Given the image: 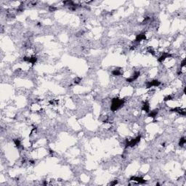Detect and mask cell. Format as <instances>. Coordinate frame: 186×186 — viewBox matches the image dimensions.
Masks as SVG:
<instances>
[{"instance_id":"obj_9","label":"cell","mask_w":186,"mask_h":186,"mask_svg":"<svg viewBox=\"0 0 186 186\" xmlns=\"http://www.w3.org/2000/svg\"><path fill=\"white\" fill-rule=\"evenodd\" d=\"M142 110L145 111L146 113H149L150 112V104H149L148 101L145 100V101L143 103V106H142Z\"/></svg>"},{"instance_id":"obj_7","label":"cell","mask_w":186,"mask_h":186,"mask_svg":"<svg viewBox=\"0 0 186 186\" xmlns=\"http://www.w3.org/2000/svg\"><path fill=\"white\" fill-rule=\"evenodd\" d=\"M23 60L27 62V63H30L33 65H34L36 63V62L37 61V58L35 56L33 57H24L23 58Z\"/></svg>"},{"instance_id":"obj_14","label":"cell","mask_w":186,"mask_h":186,"mask_svg":"<svg viewBox=\"0 0 186 186\" xmlns=\"http://www.w3.org/2000/svg\"><path fill=\"white\" fill-rule=\"evenodd\" d=\"M185 143H186V140H185V138L184 137H181V138L180 139L179 145H180V146H183V145L185 144Z\"/></svg>"},{"instance_id":"obj_2","label":"cell","mask_w":186,"mask_h":186,"mask_svg":"<svg viewBox=\"0 0 186 186\" xmlns=\"http://www.w3.org/2000/svg\"><path fill=\"white\" fill-rule=\"evenodd\" d=\"M141 140V135H138L134 139H132L131 140H126V144H125V148H127L128 147H134Z\"/></svg>"},{"instance_id":"obj_19","label":"cell","mask_w":186,"mask_h":186,"mask_svg":"<svg viewBox=\"0 0 186 186\" xmlns=\"http://www.w3.org/2000/svg\"><path fill=\"white\" fill-rule=\"evenodd\" d=\"M49 10H50V12H54L55 10H57V7H55L54 6H50V8H49Z\"/></svg>"},{"instance_id":"obj_16","label":"cell","mask_w":186,"mask_h":186,"mask_svg":"<svg viewBox=\"0 0 186 186\" xmlns=\"http://www.w3.org/2000/svg\"><path fill=\"white\" fill-rule=\"evenodd\" d=\"M148 52H150L151 54H152V55H155V52H154L153 49L152 47H151V46L148 48Z\"/></svg>"},{"instance_id":"obj_6","label":"cell","mask_w":186,"mask_h":186,"mask_svg":"<svg viewBox=\"0 0 186 186\" xmlns=\"http://www.w3.org/2000/svg\"><path fill=\"white\" fill-rule=\"evenodd\" d=\"M172 55L170 53H168V52H164L162 54V55L158 58V61L159 63H162L163 61H164L166 58H172Z\"/></svg>"},{"instance_id":"obj_5","label":"cell","mask_w":186,"mask_h":186,"mask_svg":"<svg viewBox=\"0 0 186 186\" xmlns=\"http://www.w3.org/2000/svg\"><path fill=\"white\" fill-rule=\"evenodd\" d=\"M140 76V71H135V72L133 74V75L132 76L130 77V78L127 79L126 81H127V82H132V81L137 80V79L139 78V76Z\"/></svg>"},{"instance_id":"obj_1","label":"cell","mask_w":186,"mask_h":186,"mask_svg":"<svg viewBox=\"0 0 186 186\" xmlns=\"http://www.w3.org/2000/svg\"><path fill=\"white\" fill-rule=\"evenodd\" d=\"M124 100L120 99L119 97H114L111 100V111L112 112H115L119 110L120 108L123 106L124 104Z\"/></svg>"},{"instance_id":"obj_4","label":"cell","mask_w":186,"mask_h":186,"mask_svg":"<svg viewBox=\"0 0 186 186\" xmlns=\"http://www.w3.org/2000/svg\"><path fill=\"white\" fill-rule=\"evenodd\" d=\"M161 84V82L156 79L152 80L151 81H148L146 83V88H151L153 87H159Z\"/></svg>"},{"instance_id":"obj_17","label":"cell","mask_w":186,"mask_h":186,"mask_svg":"<svg viewBox=\"0 0 186 186\" xmlns=\"http://www.w3.org/2000/svg\"><path fill=\"white\" fill-rule=\"evenodd\" d=\"M81 81V78H79V77H76V78L74 79V83L77 84H79Z\"/></svg>"},{"instance_id":"obj_10","label":"cell","mask_w":186,"mask_h":186,"mask_svg":"<svg viewBox=\"0 0 186 186\" xmlns=\"http://www.w3.org/2000/svg\"><path fill=\"white\" fill-rule=\"evenodd\" d=\"M171 111L172 112H176V113H178L180 115H182V116H185L186 113H185V111L182 109V108H179V107H177V108H172V109H171Z\"/></svg>"},{"instance_id":"obj_11","label":"cell","mask_w":186,"mask_h":186,"mask_svg":"<svg viewBox=\"0 0 186 186\" xmlns=\"http://www.w3.org/2000/svg\"><path fill=\"white\" fill-rule=\"evenodd\" d=\"M159 112L158 109H155L153 111H151V112L148 113V117H151V118H156V116H157Z\"/></svg>"},{"instance_id":"obj_3","label":"cell","mask_w":186,"mask_h":186,"mask_svg":"<svg viewBox=\"0 0 186 186\" xmlns=\"http://www.w3.org/2000/svg\"><path fill=\"white\" fill-rule=\"evenodd\" d=\"M129 181H135L139 184H145L146 183V180L143 179L141 177H136V176H132L129 179Z\"/></svg>"},{"instance_id":"obj_13","label":"cell","mask_w":186,"mask_h":186,"mask_svg":"<svg viewBox=\"0 0 186 186\" xmlns=\"http://www.w3.org/2000/svg\"><path fill=\"white\" fill-rule=\"evenodd\" d=\"M14 143H15V146H16L18 148H19L21 146V142H20V140L19 139H15L14 140Z\"/></svg>"},{"instance_id":"obj_20","label":"cell","mask_w":186,"mask_h":186,"mask_svg":"<svg viewBox=\"0 0 186 186\" xmlns=\"http://www.w3.org/2000/svg\"><path fill=\"white\" fill-rule=\"evenodd\" d=\"M117 183H118V181H117V180H114L113 182L111 183V185H116Z\"/></svg>"},{"instance_id":"obj_12","label":"cell","mask_w":186,"mask_h":186,"mask_svg":"<svg viewBox=\"0 0 186 186\" xmlns=\"http://www.w3.org/2000/svg\"><path fill=\"white\" fill-rule=\"evenodd\" d=\"M111 74L113 75V76H121L122 74V72L121 71V70H119L118 68L117 69H114L113 71H112Z\"/></svg>"},{"instance_id":"obj_15","label":"cell","mask_w":186,"mask_h":186,"mask_svg":"<svg viewBox=\"0 0 186 186\" xmlns=\"http://www.w3.org/2000/svg\"><path fill=\"white\" fill-rule=\"evenodd\" d=\"M173 98H172V97L171 96V95H168V96H167V97H164V100L165 102H167V101H168V100H172Z\"/></svg>"},{"instance_id":"obj_18","label":"cell","mask_w":186,"mask_h":186,"mask_svg":"<svg viewBox=\"0 0 186 186\" xmlns=\"http://www.w3.org/2000/svg\"><path fill=\"white\" fill-rule=\"evenodd\" d=\"M185 64H186V60L184 59L182 60L181 62V64H180V68H182V67H185Z\"/></svg>"},{"instance_id":"obj_8","label":"cell","mask_w":186,"mask_h":186,"mask_svg":"<svg viewBox=\"0 0 186 186\" xmlns=\"http://www.w3.org/2000/svg\"><path fill=\"white\" fill-rule=\"evenodd\" d=\"M146 39V36H145V33H141L138 35H137L135 39V42H140L143 40H145Z\"/></svg>"}]
</instances>
